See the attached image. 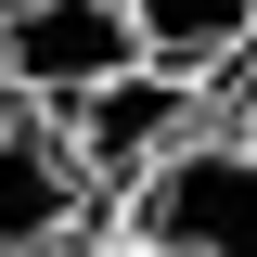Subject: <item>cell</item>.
Returning <instances> with one entry per match:
<instances>
[{"label": "cell", "instance_id": "7", "mask_svg": "<svg viewBox=\"0 0 257 257\" xmlns=\"http://www.w3.org/2000/svg\"><path fill=\"white\" fill-rule=\"evenodd\" d=\"M0 103H13V90H0Z\"/></svg>", "mask_w": 257, "mask_h": 257}, {"label": "cell", "instance_id": "4", "mask_svg": "<svg viewBox=\"0 0 257 257\" xmlns=\"http://www.w3.org/2000/svg\"><path fill=\"white\" fill-rule=\"evenodd\" d=\"M116 206L90 193V167L64 155V128L26 116V103H0V257H52L77 231H103Z\"/></svg>", "mask_w": 257, "mask_h": 257}, {"label": "cell", "instance_id": "6", "mask_svg": "<svg viewBox=\"0 0 257 257\" xmlns=\"http://www.w3.org/2000/svg\"><path fill=\"white\" fill-rule=\"evenodd\" d=\"M52 257H142V244H128V231L103 219V231H77V244H52Z\"/></svg>", "mask_w": 257, "mask_h": 257}, {"label": "cell", "instance_id": "3", "mask_svg": "<svg viewBox=\"0 0 257 257\" xmlns=\"http://www.w3.org/2000/svg\"><path fill=\"white\" fill-rule=\"evenodd\" d=\"M128 64H142L128 0H0V90L13 103H77Z\"/></svg>", "mask_w": 257, "mask_h": 257}, {"label": "cell", "instance_id": "1", "mask_svg": "<svg viewBox=\"0 0 257 257\" xmlns=\"http://www.w3.org/2000/svg\"><path fill=\"white\" fill-rule=\"evenodd\" d=\"M116 231L142 257H257V128H180L116 193Z\"/></svg>", "mask_w": 257, "mask_h": 257}, {"label": "cell", "instance_id": "5", "mask_svg": "<svg viewBox=\"0 0 257 257\" xmlns=\"http://www.w3.org/2000/svg\"><path fill=\"white\" fill-rule=\"evenodd\" d=\"M128 39H142V64H167V77H219V64L257 52V0H128Z\"/></svg>", "mask_w": 257, "mask_h": 257}, {"label": "cell", "instance_id": "2", "mask_svg": "<svg viewBox=\"0 0 257 257\" xmlns=\"http://www.w3.org/2000/svg\"><path fill=\"white\" fill-rule=\"evenodd\" d=\"M39 116L64 128V155L90 167V193L116 206V193L142 180L180 128H206V90H193V77H167V64H128V77H103V90H77V103H39Z\"/></svg>", "mask_w": 257, "mask_h": 257}]
</instances>
